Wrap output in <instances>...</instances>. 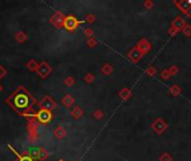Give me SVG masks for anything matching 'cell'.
<instances>
[{"label": "cell", "mask_w": 191, "mask_h": 161, "mask_svg": "<svg viewBox=\"0 0 191 161\" xmlns=\"http://www.w3.org/2000/svg\"><path fill=\"white\" fill-rule=\"evenodd\" d=\"M7 102L15 112H17L18 114H25L30 110L34 100L27 90L24 87H18L8 97Z\"/></svg>", "instance_id": "obj_1"}, {"label": "cell", "mask_w": 191, "mask_h": 161, "mask_svg": "<svg viewBox=\"0 0 191 161\" xmlns=\"http://www.w3.org/2000/svg\"><path fill=\"white\" fill-rule=\"evenodd\" d=\"M77 25H78V21L75 19L74 17H67L66 20H65V27H66V29H68V30L75 29V28L77 27Z\"/></svg>", "instance_id": "obj_4"}, {"label": "cell", "mask_w": 191, "mask_h": 161, "mask_svg": "<svg viewBox=\"0 0 191 161\" xmlns=\"http://www.w3.org/2000/svg\"><path fill=\"white\" fill-rule=\"evenodd\" d=\"M16 153V152H15ZM17 154V153H16ZM17 156L19 157V159H18V161H34L33 158L29 156H19V154H17Z\"/></svg>", "instance_id": "obj_5"}, {"label": "cell", "mask_w": 191, "mask_h": 161, "mask_svg": "<svg viewBox=\"0 0 191 161\" xmlns=\"http://www.w3.org/2000/svg\"><path fill=\"white\" fill-rule=\"evenodd\" d=\"M37 119H38L39 122L48 123L52 121V119H53V114H52L50 111H48V110H40V111L37 113Z\"/></svg>", "instance_id": "obj_2"}, {"label": "cell", "mask_w": 191, "mask_h": 161, "mask_svg": "<svg viewBox=\"0 0 191 161\" xmlns=\"http://www.w3.org/2000/svg\"><path fill=\"white\" fill-rule=\"evenodd\" d=\"M40 106L43 108V110H48V111H50V110H53V108H55L56 106V103L54 102L50 97L46 96L43 99V101L40 102Z\"/></svg>", "instance_id": "obj_3"}]
</instances>
